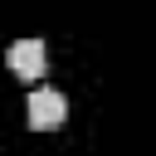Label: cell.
<instances>
[{"instance_id": "obj_1", "label": "cell", "mask_w": 156, "mask_h": 156, "mask_svg": "<svg viewBox=\"0 0 156 156\" xmlns=\"http://www.w3.org/2000/svg\"><path fill=\"white\" fill-rule=\"evenodd\" d=\"M63 117H68L63 93H54V88H34V93H29V127H34V132H54Z\"/></svg>"}, {"instance_id": "obj_2", "label": "cell", "mask_w": 156, "mask_h": 156, "mask_svg": "<svg viewBox=\"0 0 156 156\" xmlns=\"http://www.w3.org/2000/svg\"><path fill=\"white\" fill-rule=\"evenodd\" d=\"M44 44L39 39H20V44H10V68H15V78H24V83H34V78H44Z\"/></svg>"}]
</instances>
